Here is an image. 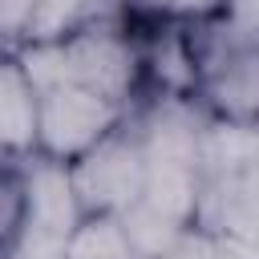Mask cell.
<instances>
[{
	"label": "cell",
	"mask_w": 259,
	"mask_h": 259,
	"mask_svg": "<svg viewBox=\"0 0 259 259\" xmlns=\"http://www.w3.org/2000/svg\"><path fill=\"white\" fill-rule=\"evenodd\" d=\"M125 105H113L77 81L53 85L36 93V154L69 166L105 142L117 125H125Z\"/></svg>",
	"instance_id": "7a4b0ae2"
},
{
	"label": "cell",
	"mask_w": 259,
	"mask_h": 259,
	"mask_svg": "<svg viewBox=\"0 0 259 259\" xmlns=\"http://www.w3.org/2000/svg\"><path fill=\"white\" fill-rule=\"evenodd\" d=\"M16 178H20V223L45 227L69 239L73 227L81 223V202H77L69 166L45 154H28Z\"/></svg>",
	"instance_id": "5b68a950"
},
{
	"label": "cell",
	"mask_w": 259,
	"mask_h": 259,
	"mask_svg": "<svg viewBox=\"0 0 259 259\" xmlns=\"http://www.w3.org/2000/svg\"><path fill=\"white\" fill-rule=\"evenodd\" d=\"M65 61H69V81L125 109L146 85L142 40L117 16H97L81 24L73 36H65Z\"/></svg>",
	"instance_id": "6da1fadb"
},
{
	"label": "cell",
	"mask_w": 259,
	"mask_h": 259,
	"mask_svg": "<svg viewBox=\"0 0 259 259\" xmlns=\"http://www.w3.org/2000/svg\"><path fill=\"white\" fill-rule=\"evenodd\" d=\"M12 53H16V61H20V69H24V77L32 81L36 93H45V89L69 81L65 40H20Z\"/></svg>",
	"instance_id": "8fae6325"
},
{
	"label": "cell",
	"mask_w": 259,
	"mask_h": 259,
	"mask_svg": "<svg viewBox=\"0 0 259 259\" xmlns=\"http://www.w3.org/2000/svg\"><path fill=\"white\" fill-rule=\"evenodd\" d=\"M121 227H125L130 247H134L138 259H162V251H166V247L174 243V235L182 231L178 223L154 214V210L142 206V202H134L130 210H121Z\"/></svg>",
	"instance_id": "7c38bea8"
},
{
	"label": "cell",
	"mask_w": 259,
	"mask_h": 259,
	"mask_svg": "<svg viewBox=\"0 0 259 259\" xmlns=\"http://www.w3.org/2000/svg\"><path fill=\"white\" fill-rule=\"evenodd\" d=\"M142 73L162 89V97H190L202 81V53L194 45V32L166 24L150 40H142Z\"/></svg>",
	"instance_id": "8992f818"
},
{
	"label": "cell",
	"mask_w": 259,
	"mask_h": 259,
	"mask_svg": "<svg viewBox=\"0 0 259 259\" xmlns=\"http://www.w3.org/2000/svg\"><path fill=\"white\" fill-rule=\"evenodd\" d=\"M73 190L81 202V214H121L142 198L146 182V150L138 130L117 125L105 142H97L89 154L69 162Z\"/></svg>",
	"instance_id": "3957f363"
},
{
	"label": "cell",
	"mask_w": 259,
	"mask_h": 259,
	"mask_svg": "<svg viewBox=\"0 0 259 259\" xmlns=\"http://www.w3.org/2000/svg\"><path fill=\"white\" fill-rule=\"evenodd\" d=\"M36 0H0V49H16L28 32Z\"/></svg>",
	"instance_id": "9a60e30c"
},
{
	"label": "cell",
	"mask_w": 259,
	"mask_h": 259,
	"mask_svg": "<svg viewBox=\"0 0 259 259\" xmlns=\"http://www.w3.org/2000/svg\"><path fill=\"white\" fill-rule=\"evenodd\" d=\"M97 16H109V12H97L93 0H36L24 40H65Z\"/></svg>",
	"instance_id": "30bf717a"
},
{
	"label": "cell",
	"mask_w": 259,
	"mask_h": 259,
	"mask_svg": "<svg viewBox=\"0 0 259 259\" xmlns=\"http://www.w3.org/2000/svg\"><path fill=\"white\" fill-rule=\"evenodd\" d=\"M162 259H235V255H231V243L219 227L190 223L174 235V243L162 251Z\"/></svg>",
	"instance_id": "4fadbf2b"
},
{
	"label": "cell",
	"mask_w": 259,
	"mask_h": 259,
	"mask_svg": "<svg viewBox=\"0 0 259 259\" xmlns=\"http://www.w3.org/2000/svg\"><path fill=\"white\" fill-rule=\"evenodd\" d=\"M142 206H150L154 214L190 227L202 223L198 206H202V166H182V162H146V182H142Z\"/></svg>",
	"instance_id": "ba28073f"
},
{
	"label": "cell",
	"mask_w": 259,
	"mask_h": 259,
	"mask_svg": "<svg viewBox=\"0 0 259 259\" xmlns=\"http://www.w3.org/2000/svg\"><path fill=\"white\" fill-rule=\"evenodd\" d=\"M36 154V89L12 49H0V158L24 162Z\"/></svg>",
	"instance_id": "52a82bcc"
},
{
	"label": "cell",
	"mask_w": 259,
	"mask_h": 259,
	"mask_svg": "<svg viewBox=\"0 0 259 259\" xmlns=\"http://www.w3.org/2000/svg\"><path fill=\"white\" fill-rule=\"evenodd\" d=\"M0 259H69V239L32 223H20L12 231V239L4 243Z\"/></svg>",
	"instance_id": "5bb4252c"
},
{
	"label": "cell",
	"mask_w": 259,
	"mask_h": 259,
	"mask_svg": "<svg viewBox=\"0 0 259 259\" xmlns=\"http://www.w3.org/2000/svg\"><path fill=\"white\" fill-rule=\"evenodd\" d=\"M69 259H138L121 214H81L69 235Z\"/></svg>",
	"instance_id": "9c48e42d"
},
{
	"label": "cell",
	"mask_w": 259,
	"mask_h": 259,
	"mask_svg": "<svg viewBox=\"0 0 259 259\" xmlns=\"http://www.w3.org/2000/svg\"><path fill=\"white\" fill-rule=\"evenodd\" d=\"M194 105L210 121L259 130V40H243L206 61Z\"/></svg>",
	"instance_id": "277c9868"
},
{
	"label": "cell",
	"mask_w": 259,
	"mask_h": 259,
	"mask_svg": "<svg viewBox=\"0 0 259 259\" xmlns=\"http://www.w3.org/2000/svg\"><path fill=\"white\" fill-rule=\"evenodd\" d=\"M121 8H130V16L138 20H170L178 0H117Z\"/></svg>",
	"instance_id": "2e32d148"
}]
</instances>
